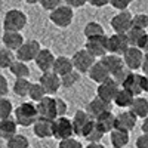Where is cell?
<instances>
[{"mask_svg": "<svg viewBox=\"0 0 148 148\" xmlns=\"http://www.w3.org/2000/svg\"><path fill=\"white\" fill-rule=\"evenodd\" d=\"M133 3V0H110V5L117 10H127V8Z\"/></svg>", "mask_w": 148, "mask_h": 148, "instance_id": "b9f144b4", "label": "cell"}, {"mask_svg": "<svg viewBox=\"0 0 148 148\" xmlns=\"http://www.w3.org/2000/svg\"><path fill=\"white\" fill-rule=\"evenodd\" d=\"M74 126H73V120L68 119L67 116L62 117H56L53 120V138L59 141H64L68 138H74Z\"/></svg>", "mask_w": 148, "mask_h": 148, "instance_id": "ba28073f", "label": "cell"}, {"mask_svg": "<svg viewBox=\"0 0 148 148\" xmlns=\"http://www.w3.org/2000/svg\"><path fill=\"white\" fill-rule=\"evenodd\" d=\"M135 147L136 148H148V135L141 133L136 138V141H135Z\"/></svg>", "mask_w": 148, "mask_h": 148, "instance_id": "ee69618b", "label": "cell"}, {"mask_svg": "<svg viewBox=\"0 0 148 148\" xmlns=\"http://www.w3.org/2000/svg\"><path fill=\"white\" fill-rule=\"evenodd\" d=\"M6 148H30V141L25 135L16 133L14 138L6 141Z\"/></svg>", "mask_w": 148, "mask_h": 148, "instance_id": "e575fe53", "label": "cell"}, {"mask_svg": "<svg viewBox=\"0 0 148 148\" xmlns=\"http://www.w3.org/2000/svg\"><path fill=\"white\" fill-rule=\"evenodd\" d=\"M145 92L148 93V74H145Z\"/></svg>", "mask_w": 148, "mask_h": 148, "instance_id": "db71d44e", "label": "cell"}, {"mask_svg": "<svg viewBox=\"0 0 148 148\" xmlns=\"http://www.w3.org/2000/svg\"><path fill=\"white\" fill-rule=\"evenodd\" d=\"M16 61V55L14 53V51H10L8 47H2L0 49V68H9L12 64Z\"/></svg>", "mask_w": 148, "mask_h": 148, "instance_id": "d6a6232c", "label": "cell"}, {"mask_svg": "<svg viewBox=\"0 0 148 148\" xmlns=\"http://www.w3.org/2000/svg\"><path fill=\"white\" fill-rule=\"evenodd\" d=\"M9 93V83L5 76H0V95L6 96Z\"/></svg>", "mask_w": 148, "mask_h": 148, "instance_id": "f6af8a7d", "label": "cell"}, {"mask_svg": "<svg viewBox=\"0 0 148 148\" xmlns=\"http://www.w3.org/2000/svg\"><path fill=\"white\" fill-rule=\"evenodd\" d=\"M88 3L93 8H104L110 5V0H88Z\"/></svg>", "mask_w": 148, "mask_h": 148, "instance_id": "7dc6e473", "label": "cell"}, {"mask_svg": "<svg viewBox=\"0 0 148 148\" xmlns=\"http://www.w3.org/2000/svg\"><path fill=\"white\" fill-rule=\"evenodd\" d=\"M84 148H105L101 142H90L88 147H84Z\"/></svg>", "mask_w": 148, "mask_h": 148, "instance_id": "816d5d0a", "label": "cell"}, {"mask_svg": "<svg viewBox=\"0 0 148 148\" xmlns=\"http://www.w3.org/2000/svg\"><path fill=\"white\" fill-rule=\"evenodd\" d=\"M83 34H84L86 39H89V37H95V36H102V34H105V30H104V27L101 25L99 22L90 21V22H88V24L84 25Z\"/></svg>", "mask_w": 148, "mask_h": 148, "instance_id": "1f68e13d", "label": "cell"}, {"mask_svg": "<svg viewBox=\"0 0 148 148\" xmlns=\"http://www.w3.org/2000/svg\"><path fill=\"white\" fill-rule=\"evenodd\" d=\"M24 2L28 5H36V3H40V0H24Z\"/></svg>", "mask_w": 148, "mask_h": 148, "instance_id": "f5cc1de1", "label": "cell"}, {"mask_svg": "<svg viewBox=\"0 0 148 148\" xmlns=\"http://www.w3.org/2000/svg\"><path fill=\"white\" fill-rule=\"evenodd\" d=\"M56 99V113H58V117H62L67 114L68 111V104L65 102V99L62 98H55Z\"/></svg>", "mask_w": 148, "mask_h": 148, "instance_id": "7bdbcfd3", "label": "cell"}, {"mask_svg": "<svg viewBox=\"0 0 148 148\" xmlns=\"http://www.w3.org/2000/svg\"><path fill=\"white\" fill-rule=\"evenodd\" d=\"M136 123H138V117L135 116L130 110L129 111H121L120 114H117L116 127L127 130V132H132L135 127H136Z\"/></svg>", "mask_w": 148, "mask_h": 148, "instance_id": "7402d4cb", "label": "cell"}, {"mask_svg": "<svg viewBox=\"0 0 148 148\" xmlns=\"http://www.w3.org/2000/svg\"><path fill=\"white\" fill-rule=\"evenodd\" d=\"M43 47L40 46L39 40L31 39V40H25V43L15 52V55H16V59L22 61V62H31V61L37 58V55L40 53Z\"/></svg>", "mask_w": 148, "mask_h": 148, "instance_id": "30bf717a", "label": "cell"}, {"mask_svg": "<svg viewBox=\"0 0 148 148\" xmlns=\"http://www.w3.org/2000/svg\"><path fill=\"white\" fill-rule=\"evenodd\" d=\"M49 19L58 28H67L73 24L74 19V10L68 5H61L55 10H52L49 14Z\"/></svg>", "mask_w": 148, "mask_h": 148, "instance_id": "5b68a950", "label": "cell"}, {"mask_svg": "<svg viewBox=\"0 0 148 148\" xmlns=\"http://www.w3.org/2000/svg\"><path fill=\"white\" fill-rule=\"evenodd\" d=\"M119 89H120V83L116 79L111 77V79H108V80H105V82L98 84L96 95L99 98H102V99L108 101V102H113L116 95H117V92H119Z\"/></svg>", "mask_w": 148, "mask_h": 148, "instance_id": "5bb4252c", "label": "cell"}, {"mask_svg": "<svg viewBox=\"0 0 148 148\" xmlns=\"http://www.w3.org/2000/svg\"><path fill=\"white\" fill-rule=\"evenodd\" d=\"M71 120H73L76 136H79V138H84V135L88 133V130L93 126V123H95V119L86 110H77Z\"/></svg>", "mask_w": 148, "mask_h": 148, "instance_id": "8992f818", "label": "cell"}, {"mask_svg": "<svg viewBox=\"0 0 148 148\" xmlns=\"http://www.w3.org/2000/svg\"><path fill=\"white\" fill-rule=\"evenodd\" d=\"M110 25L114 33L126 34L133 27V15L129 10H119V14H116L111 18Z\"/></svg>", "mask_w": 148, "mask_h": 148, "instance_id": "9c48e42d", "label": "cell"}, {"mask_svg": "<svg viewBox=\"0 0 148 148\" xmlns=\"http://www.w3.org/2000/svg\"><path fill=\"white\" fill-rule=\"evenodd\" d=\"M144 58H145V52L138 46H130L126 51V53L123 55V59H125V62H126V67L130 71L141 70Z\"/></svg>", "mask_w": 148, "mask_h": 148, "instance_id": "4fadbf2b", "label": "cell"}, {"mask_svg": "<svg viewBox=\"0 0 148 148\" xmlns=\"http://www.w3.org/2000/svg\"><path fill=\"white\" fill-rule=\"evenodd\" d=\"M88 76H89V79L92 80V82H95V83H102V82H105V80H108V79H111V74H110V71H108V68L105 67V64L102 62V61L99 59V61H96V62L93 64V67L89 70V73H88Z\"/></svg>", "mask_w": 148, "mask_h": 148, "instance_id": "44dd1931", "label": "cell"}, {"mask_svg": "<svg viewBox=\"0 0 148 148\" xmlns=\"http://www.w3.org/2000/svg\"><path fill=\"white\" fill-rule=\"evenodd\" d=\"M101 61L105 64V67L108 68V71H110V74H111V77L116 79L119 83H120V80L130 71V70L126 67V62H125V59H123L121 55L107 53L105 56L101 58Z\"/></svg>", "mask_w": 148, "mask_h": 148, "instance_id": "7a4b0ae2", "label": "cell"}, {"mask_svg": "<svg viewBox=\"0 0 148 148\" xmlns=\"http://www.w3.org/2000/svg\"><path fill=\"white\" fill-rule=\"evenodd\" d=\"M12 113H15L14 105L6 96L0 98V120H6L12 117Z\"/></svg>", "mask_w": 148, "mask_h": 148, "instance_id": "8d00e7d4", "label": "cell"}, {"mask_svg": "<svg viewBox=\"0 0 148 148\" xmlns=\"http://www.w3.org/2000/svg\"><path fill=\"white\" fill-rule=\"evenodd\" d=\"M55 59H56V56L53 55V52L51 51V49H42L40 53L34 59V62H36V67L42 73H47V71L53 70Z\"/></svg>", "mask_w": 148, "mask_h": 148, "instance_id": "ac0fdd59", "label": "cell"}, {"mask_svg": "<svg viewBox=\"0 0 148 148\" xmlns=\"http://www.w3.org/2000/svg\"><path fill=\"white\" fill-rule=\"evenodd\" d=\"M104 135H105V132H104L99 126H98V125H96V121H95V123H93V126L88 130V133L84 135V138H83V139H86L89 144H90V142H101V139L104 138Z\"/></svg>", "mask_w": 148, "mask_h": 148, "instance_id": "d590c367", "label": "cell"}, {"mask_svg": "<svg viewBox=\"0 0 148 148\" xmlns=\"http://www.w3.org/2000/svg\"><path fill=\"white\" fill-rule=\"evenodd\" d=\"M14 119L16 120V123L22 127H30L39 119V111H37V102L34 101H25L21 102L15 113H14Z\"/></svg>", "mask_w": 148, "mask_h": 148, "instance_id": "6da1fadb", "label": "cell"}, {"mask_svg": "<svg viewBox=\"0 0 148 148\" xmlns=\"http://www.w3.org/2000/svg\"><path fill=\"white\" fill-rule=\"evenodd\" d=\"M71 59H73V64H74V70L79 71L80 74H88L89 70L96 62V58L86 47L80 49V51H77V52H74Z\"/></svg>", "mask_w": 148, "mask_h": 148, "instance_id": "52a82bcc", "label": "cell"}, {"mask_svg": "<svg viewBox=\"0 0 148 148\" xmlns=\"http://www.w3.org/2000/svg\"><path fill=\"white\" fill-rule=\"evenodd\" d=\"M42 86L46 89L47 95H55L59 88L62 84H61V76H58L56 73L53 71H47V73H42V76H40V80Z\"/></svg>", "mask_w": 148, "mask_h": 148, "instance_id": "2e32d148", "label": "cell"}, {"mask_svg": "<svg viewBox=\"0 0 148 148\" xmlns=\"http://www.w3.org/2000/svg\"><path fill=\"white\" fill-rule=\"evenodd\" d=\"M2 43H3L5 47L16 52L18 49L25 43V40H24L21 31H5L3 36H2Z\"/></svg>", "mask_w": 148, "mask_h": 148, "instance_id": "ffe728a7", "label": "cell"}, {"mask_svg": "<svg viewBox=\"0 0 148 148\" xmlns=\"http://www.w3.org/2000/svg\"><path fill=\"white\" fill-rule=\"evenodd\" d=\"M86 3H88V0H65V5L71 6L73 9H77V8H83Z\"/></svg>", "mask_w": 148, "mask_h": 148, "instance_id": "bcb514c9", "label": "cell"}, {"mask_svg": "<svg viewBox=\"0 0 148 148\" xmlns=\"http://www.w3.org/2000/svg\"><path fill=\"white\" fill-rule=\"evenodd\" d=\"M111 107H113V102H108V101L102 99V98H99L96 95L95 98H92L89 101L88 107H86V111H88L93 119H96L101 114L107 113V111H111Z\"/></svg>", "mask_w": 148, "mask_h": 148, "instance_id": "e0dca14e", "label": "cell"}, {"mask_svg": "<svg viewBox=\"0 0 148 148\" xmlns=\"http://www.w3.org/2000/svg\"><path fill=\"white\" fill-rule=\"evenodd\" d=\"M84 47L88 49L95 58H102L108 53V36L102 34V36L89 37V39H86Z\"/></svg>", "mask_w": 148, "mask_h": 148, "instance_id": "8fae6325", "label": "cell"}, {"mask_svg": "<svg viewBox=\"0 0 148 148\" xmlns=\"http://www.w3.org/2000/svg\"><path fill=\"white\" fill-rule=\"evenodd\" d=\"M120 88L130 90L135 96H139L142 92H145V74L129 71L125 77L120 80Z\"/></svg>", "mask_w": 148, "mask_h": 148, "instance_id": "277c9868", "label": "cell"}, {"mask_svg": "<svg viewBox=\"0 0 148 148\" xmlns=\"http://www.w3.org/2000/svg\"><path fill=\"white\" fill-rule=\"evenodd\" d=\"M133 27L147 30L148 28V15L147 14H136V15H133Z\"/></svg>", "mask_w": 148, "mask_h": 148, "instance_id": "f35d334b", "label": "cell"}, {"mask_svg": "<svg viewBox=\"0 0 148 148\" xmlns=\"http://www.w3.org/2000/svg\"><path fill=\"white\" fill-rule=\"evenodd\" d=\"M61 3H62V0H40V6L45 10H49V12H52L56 8H59Z\"/></svg>", "mask_w": 148, "mask_h": 148, "instance_id": "60d3db41", "label": "cell"}, {"mask_svg": "<svg viewBox=\"0 0 148 148\" xmlns=\"http://www.w3.org/2000/svg\"><path fill=\"white\" fill-rule=\"evenodd\" d=\"M129 47H130V43L127 39V34L114 33V34L108 36V53L123 56Z\"/></svg>", "mask_w": 148, "mask_h": 148, "instance_id": "7c38bea8", "label": "cell"}, {"mask_svg": "<svg viewBox=\"0 0 148 148\" xmlns=\"http://www.w3.org/2000/svg\"><path fill=\"white\" fill-rule=\"evenodd\" d=\"M80 80V73L79 71H71L68 74H65V76L61 77V84H62V88L65 89H70V88H74Z\"/></svg>", "mask_w": 148, "mask_h": 148, "instance_id": "74e56055", "label": "cell"}, {"mask_svg": "<svg viewBox=\"0 0 148 148\" xmlns=\"http://www.w3.org/2000/svg\"><path fill=\"white\" fill-rule=\"evenodd\" d=\"M139 47L142 49L145 53H148V33H147V36L144 37V42H142V45H141Z\"/></svg>", "mask_w": 148, "mask_h": 148, "instance_id": "c3c4849f", "label": "cell"}, {"mask_svg": "<svg viewBox=\"0 0 148 148\" xmlns=\"http://www.w3.org/2000/svg\"><path fill=\"white\" fill-rule=\"evenodd\" d=\"M133 99H135V95H133L130 90L120 88L113 102H114V105L119 107V108H130Z\"/></svg>", "mask_w": 148, "mask_h": 148, "instance_id": "83f0119b", "label": "cell"}, {"mask_svg": "<svg viewBox=\"0 0 148 148\" xmlns=\"http://www.w3.org/2000/svg\"><path fill=\"white\" fill-rule=\"evenodd\" d=\"M31 84H33V82H30L28 79H16L14 86H12V92L19 98H25L30 93Z\"/></svg>", "mask_w": 148, "mask_h": 148, "instance_id": "f546056e", "label": "cell"}, {"mask_svg": "<svg viewBox=\"0 0 148 148\" xmlns=\"http://www.w3.org/2000/svg\"><path fill=\"white\" fill-rule=\"evenodd\" d=\"M46 96H47V92H46V89L42 86L40 82H37V83H33V84H31V89H30V93H28L30 101L40 102L43 98H46Z\"/></svg>", "mask_w": 148, "mask_h": 148, "instance_id": "836d02e7", "label": "cell"}, {"mask_svg": "<svg viewBox=\"0 0 148 148\" xmlns=\"http://www.w3.org/2000/svg\"><path fill=\"white\" fill-rule=\"evenodd\" d=\"M127 39H129V43L130 46H141L142 42H144V37L147 36V31L142 30V28H136V27H132L127 33Z\"/></svg>", "mask_w": 148, "mask_h": 148, "instance_id": "4dcf8cb0", "label": "cell"}, {"mask_svg": "<svg viewBox=\"0 0 148 148\" xmlns=\"http://www.w3.org/2000/svg\"><path fill=\"white\" fill-rule=\"evenodd\" d=\"M53 73H56L58 76H65V74L74 71V64H73V59L64 55H59L55 59V64H53Z\"/></svg>", "mask_w": 148, "mask_h": 148, "instance_id": "cb8c5ba5", "label": "cell"}, {"mask_svg": "<svg viewBox=\"0 0 148 148\" xmlns=\"http://www.w3.org/2000/svg\"><path fill=\"white\" fill-rule=\"evenodd\" d=\"M58 148H84V147H83V144L79 139L68 138V139H64V141H59Z\"/></svg>", "mask_w": 148, "mask_h": 148, "instance_id": "ab89813d", "label": "cell"}, {"mask_svg": "<svg viewBox=\"0 0 148 148\" xmlns=\"http://www.w3.org/2000/svg\"><path fill=\"white\" fill-rule=\"evenodd\" d=\"M28 18L19 9H9L3 18V30L5 31H22L27 27Z\"/></svg>", "mask_w": 148, "mask_h": 148, "instance_id": "3957f363", "label": "cell"}, {"mask_svg": "<svg viewBox=\"0 0 148 148\" xmlns=\"http://www.w3.org/2000/svg\"><path fill=\"white\" fill-rule=\"evenodd\" d=\"M141 130H142V133H147V135H148V117L142 120V126H141Z\"/></svg>", "mask_w": 148, "mask_h": 148, "instance_id": "f907efd6", "label": "cell"}, {"mask_svg": "<svg viewBox=\"0 0 148 148\" xmlns=\"http://www.w3.org/2000/svg\"><path fill=\"white\" fill-rule=\"evenodd\" d=\"M96 125L99 126L105 133H111L116 129V123H117V116L113 113V111H107V113L101 114L99 117L95 119Z\"/></svg>", "mask_w": 148, "mask_h": 148, "instance_id": "603a6c76", "label": "cell"}, {"mask_svg": "<svg viewBox=\"0 0 148 148\" xmlns=\"http://www.w3.org/2000/svg\"><path fill=\"white\" fill-rule=\"evenodd\" d=\"M31 127H33V133L37 138H40V139L53 138V121L52 120L37 119V121Z\"/></svg>", "mask_w": 148, "mask_h": 148, "instance_id": "d6986e66", "label": "cell"}, {"mask_svg": "<svg viewBox=\"0 0 148 148\" xmlns=\"http://www.w3.org/2000/svg\"><path fill=\"white\" fill-rule=\"evenodd\" d=\"M132 113L136 116L138 119H147L148 117V99L147 98H144V96H135V99H133V102H132V105H130V108H129Z\"/></svg>", "mask_w": 148, "mask_h": 148, "instance_id": "484cf974", "label": "cell"}, {"mask_svg": "<svg viewBox=\"0 0 148 148\" xmlns=\"http://www.w3.org/2000/svg\"><path fill=\"white\" fill-rule=\"evenodd\" d=\"M18 123L15 119H6V120H0V136L3 139H10L18 133Z\"/></svg>", "mask_w": 148, "mask_h": 148, "instance_id": "d4e9b609", "label": "cell"}, {"mask_svg": "<svg viewBox=\"0 0 148 148\" xmlns=\"http://www.w3.org/2000/svg\"><path fill=\"white\" fill-rule=\"evenodd\" d=\"M129 133L130 132H127V130L116 127L110 133V142L113 145V148H125L129 144Z\"/></svg>", "mask_w": 148, "mask_h": 148, "instance_id": "4316f807", "label": "cell"}, {"mask_svg": "<svg viewBox=\"0 0 148 148\" xmlns=\"http://www.w3.org/2000/svg\"><path fill=\"white\" fill-rule=\"evenodd\" d=\"M144 74H148V53H145V58H144V62H142V68Z\"/></svg>", "mask_w": 148, "mask_h": 148, "instance_id": "681fc988", "label": "cell"}, {"mask_svg": "<svg viewBox=\"0 0 148 148\" xmlns=\"http://www.w3.org/2000/svg\"><path fill=\"white\" fill-rule=\"evenodd\" d=\"M37 111H39V119H46V120H55L58 117L56 113V99L47 95L40 102H37Z\"/></svg>", "mask_w": 148, "mask_h": 148, "instance_id": "9a60e30c", "label": "cell"}, {"mask_svg": "<svg viewBox=\"0 0 148 148\" xmlns=\"http://www.w3.org/2000/svg\"><path fill=\"white\" fill-rule=\"evenodd\" d=\"M9 73L15 79H28L30 74H31V70L27 65V62H22V61L16 59L15 62L9 67Z\"/></svg>", "mask_w": 148, "mask_h": 148, "instance_id": "f1b7e54d", "label": "cell"}]
</instances>
